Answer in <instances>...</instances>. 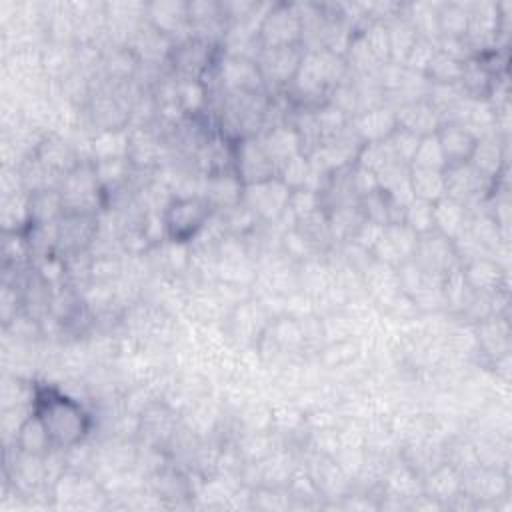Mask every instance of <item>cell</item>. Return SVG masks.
<instances>
[{
	"mask_svg": "<svg viewBox=\"0 0 512 512\" xmlns=\"http://www.w3.org/2000/svg\"><path fill=\"white\" fill-rule=\"evenodd\" d=\"M470 212L472 210L458 200L444 196L442 200L434 202V230L454 242L468 230Z\"/></svg>",
	"mask_w": 512,
	"mask_h": 512,
	"instance_id": "21",
	"label": "cell"
},
{
	"mask_svg": "<svg viewBox=\"0 0 512 512\" xmlns=\"http://www.w3.org/2000/svg\"><path fill=\"white\" fill-rule=\"evenodd\" d=\"M16 448L20 452L32 454V456H46L48 452L58 450V448H54V444H52V440L48 436V430L44 428V424L40 422V418L34 412L18 428V432H16Z\"/></svg>",
	"mask_w": 512,
	"mask_h": 512,
	"instance_id": "24",
	"label": "cell"
},
{
	"mask_svg": "<svg viewBox=\"0 0 512 512\" xmlns=\"http://www.w3.org/2000/svg\"><path fill=\"white\" fill-rule=\"evenodd\" d=\"M396 128H398L396 112L392 106H386V104L364 110L350 118V130L362 144L388 140Z\"/></svg>",
	"mask_w": 512,
	"mask_h": 512,
	"instance_id": "12",
	"label": "cell"
},
{
	"mask_svg": "<svg viewBox=\"0 0 512 512\" xmlns=\"http://www.w3.org/2000/svg\"><path fill=\"white\" fill-rule=\"evenodd\" d=\"M436 136H438V142H440L444 158H446V168L470 162L476 142H478V138L474 134H470L466 128H462L458 124L444 122L438 128Z\"/></svg>",
	"mask_w": 512,
	"mask_h": 512,
	"instance_id": "18",
	"label": "cell"
},
{
	"mask_svg": "<svg viewBox=\"0 0 512 512\" xmlns=\"http://www.w3.org/2000/svg\"><path fill=\"white\" fill-rule=\"evenodd\" d=\"M436 50H438V42L418 36L416 44L412 46V50H410V54H408V58L404 60L402 66L410 72H416V74L424 76V72H426L432 56L436 54Z\"/></svg>",
	"mask_w": 512,
	"mask_h": 512,
	"instance_id": "32",
	"label": "cell"
},
{
	"mask_svg": "<svg viewBox=\"0 0 512 512\" xmlns=\"http://www.w3.org/2000/svg\"><path fill=\"white\" fill-rule=\"evenodd\" d=\"M444 178H446V196L458 200L470 210L474 206H482L496 186L494 180L480 174L470 162L448 166L444 170Z\"/></svg>",
	"mask_w": 512,
	"mask_h": 512,
	"instance_id": "4",
	"label": "cell"
},
{
	"mask_svg": "<svg viewBox=\"0 0 512 512\" xmlns=\"http://www.w3.org/2000/svg\"><path fill=\"white\" fill-rule=\"evenodd\" d=\"M422 492L444 504L446 500H452L456 494L462 492V474L450 464L442 462L424 474Z\"/></svg>",
	"mask_w": 512,
	"mask_h": 512,
	"instance_id": "22",
	"label": "cell"
},
{
	"mask_svg": "<svg viewBox=\"0 0 512 512\" xmlns=\"http://www.w3.org/2000/svg\"><path fill=\"white\" fill-rule=\"evenodd\" d=\"M94 162L102 160H124L130 154V130L110 128L98 130L90 140Z\"/></svg>",
	"mask_w": 512,
	"mask_h": 512,
	"instance_id": "23",
	"label": "cell"
},
{
	"mask_svg": "<svg viewBox=\"0 0 512 512\" xmlns=\"http://www.w3.org/2000/svg\"><path fill=\"white\" fill-rule=\"evenodd\" d=\"M414 260L424 272L436 278H444L448 272L460 266V258L456 254L454 242L438 234L436 230L418 236Z\"/></svg>",
	"mask_w": 512,
	"mask_h": 512,
	"instance_id": "7",
	"label": "cell"
},
{
	"mask_svg": "<svg viewBox=\"0 0 512 512\" xmlns=\"http://www.w3.org/2000/svg\"><path fill=\"white\" fill-rule=\"evenodd\" d=\"M504 138H500L498 134H490L484 138H478L474 154L470 158V164L484 174L486 178L494 180L498 184L502 170L506 166V146H504Z\"/></svg>",
	"mask_w": 512,
	"mask_h": 512,
	"instance_id": "20",
	"label": "cell"
},
{
	"mask_svg": "<svg viewBox=\"0 0 512 512\" xmlns=\"http://www.w3.org/2000/svg\"><path fill=\"white\" fill-rule=\"evenodd\" d=\"M146 24L168 40L182 32H190V6L188 2H150L146 4Z\"/></svg>",
	"mask_w": 512,
	"mask_h": 512,
	"instance_id": "13",
	"label": "cell"
},
{
	"mask_svg": "<svg viewBox=\"0 0 512 512\" xmlns=\"http://www.w3.org/2000/svg\"><path fill=\"white\" fill-rule=\"evenodd\" d=\"M386 26V34H388V50H390V62L394 64H404V60L408 58L412 46L418 40L416 30L410 26V22L400 14L396 20L384 24Z\"/></svg>",
	"mask_w": 512,
	"mask_h": 512,
	"instance_id": "25",
	"label": "cell"
},
{
	"mask_svg": "<svg viewBox=\"0 0 512 512\" xmlns=\"http://www.w3.org/2000/svg\"><path fill=\"white\" fill-rule=\"evenodd\" d=\"M460 266H462L464 282L472 292L486 294V296L506 292L508 272L494 258H476V260H468Z\"/></svg>",
	"mask_w": 512,
	"mask_h": 512,
	"instance_id": "11",
	"label": "cell"
},
{
	"mask_svg": "<svg viewBox=\"0 0 512 512\" xmlns=\"http://www.w3.org/2000/svg\"><path fill=\"white\" fill-rule=\"evenodd\" d=\"M410 168L446 170V158H444V152H442V146H440L436 134H430V136L420 138Z\"/></svg>",
	"mask_w": 512,
	"mask_h": 512,
	"instance_id": "30",
	"label": "cell"
},
{
	"mask_svg": "<svg viewBox=\"0 0 512 512\" xmlns=\"http://www.w3.org/2000/svg\"><path fill=\"white\" fill-rule=\"evenodd\" d=\"M234 172L244 186L258 184L278 176V170L266 154L258 136H246L234 144Z\"/></svg>",
	"mask_w": 512,
	"mask_h": 512,
	"instance_id": "6",
	"label": "cell"
},
{
	"mask_svg": "<svg viewBox=\"0 0 512 512\" xmlns=\"http://www.w3.org/2000/svg\"><path fill=\"white\" fill-rule=\"evenodd\" d=\"M462 64L460 60L444 54L442 50H436V54L432 56L424 78L430 84H458L460 82V74H462Z\"/></svg>",
	"mask_w": 512,
	"mask_h": 512,
	"instance_id": "28",
	"label": "cell"
},
{
	"mask_svg": "<svg viewBox=\"0 0 512 512\" xmlns=\"http://www.w3.org/2000/svg\"><path fill=\"white\" fill-rule=\"evenodd\" d=\"M244 194V184L236 176V172H214L206 174L204 188H202V198L210 204L212 210H230L242 202Z\"/></svg>",
	"mask_w": 512,
	"mask_h": 512,
	"instance_id": "15",
	"label": "cell"
},
{
	"mask_svg": "<svg viewBox=\"0 0 512 512\" xmlns=\"http://www.w3.org/2000/svg\"><path fill=\"white\" fill-rule=\"evenodd\" d=\"M214 210L202 196H172L162 208L166 240L190 244Z\"/></svg>",
	"mask_w": 512,
	"mask_h": 512,
	"instance_id": "2",
	"label": "cell"
},
{
	"mask_svg": "<svg viewBox=\"0 0 512 512\" xmlns=\"http://www.w3.org/2000/svg\"><path fill=\"white\" fill-rule=\"evenodd\" d=\"M304 56L302 46H284V48H260L256 56V66L266 84L286 86L292 82L300 60Z\"/></svg>",
	"mask_w": 512,
	"mask_h": 512,
	"instance_id": "8",
	"label": "cell"
},
{
	"mask_svg": "<svg viewBox=\"0 0 512 512\" xmlns=\"http://www.w3.org/2000/svg\"><path fill=\"white\" fill-rule=\"evenodd\" d=\"M418 236L402 222H390L382 228V234L372 248L370 256L390 266H400L406 260L414 258Z\"/></svg>",
	"mask_w": 512,
	"mask_h": 512,
	"instance_id": "9",
	"label": "cell"
},
{
	"mask_svg": "<svg viewBox=\"0 0 512 512\" xmlns=\"http://www.w3.org/2000/svg\"><path fill=\"white\" fill-rule=\"evenodd\" d=\"M394 112H396L398 128H404V130L416 134L418 138L436 134L438 128L442 126L440 114L432 108V104L428 100L404 104V106L396 108Z\"/></svg>",
	"mask_w": 512,
	"mask_h": 512,
	"instance_id": "19",
	"label": "cell"
},
{
	"mask_svg": "<svg viewBox=\"0 0 512 512\" xmlns=\"http://www.w3.org/2000/svg\"><path fill=\"white\" fill-rule=\"evenodd\" d=\"M410 186H412L414 198L434 204L446 196L444 170L410 168Z\"/></svg>",
	"mask_w": 512,
	"mask_h": 512,
	"instance_id": "26",
	"label": "cell"
},
{
	"mask_svg": "<svg viewBox=\"0 0 512 512\" xmlns=\"http://www.w3.org/2000/svg\"><path fill=\"white\" fill-rule=\"evenodd\" d=\"M34 158L52 176H58L60 180H64V176H68L74 168L80 166L76 150L72 148V144H68L60 136H44V138H40L36 148H34Z\"/></svg>",
	"mask_w": 512,
	"mask_h": 512,
	"instance_id": "14",
	"label": "cell"
},
{
	"mask_svg": "<svg viewBox=\"0 0 512 512\" xmlns=\"http://www.w3.org/2000/svg\"><path fill=\"white\" fill-rule=\"evenodd\" d=\"M418 142H420V138H418L416 134L404 130V128H396V130L390 134V138H388V144H390V148H392V154H394L396 162L406 164V166L412 164V158H414V154H416Z\"/></svg>",
	"mask_w": 512,
	"mask_h": 512,
	"instance_id": "31",
	"label": "cell"
},
{
	"mask_svg": "<svg viewBox=\"0 0 512 512\" xmlns=\"http://www.w3.org/2000/svg\"><path fill=\"white\" fill-rule=\"evenodd\" d=\"M32 412L40 418L54 448L58 450H68L70 446L86 440L90 432V416L82 404L50 386L34 390Z\"/></svg>",
	"mask_w": 512,
	"mask_h": 512,
	"instance_id": "1",
	"label": "cell"
},
{
	"mask_svg": "<svg viewBox=\"0 0 512 512\" xmlns=\"http://www.w3.org/2000/svg\"><path fill=\"white\" fill-rule=\"evenodd\" d=\"M260 48L302 46V20L294 4L276 2L268 8L258 28Z\"/></svg>",
	"mask_w": 512,
	"mask_h": 512,
	"instance_id": "3",
	"label": "cell"
},
{
	"mask_svg": "<svg viewBox=\"0 0 512 512\" xmlns=\"http://www.w3.org/2000/svg\"><path fill=\"white\" fill-rule=\"evenodd\" d=\"M402 224H406L416 236L434 230V204L414 198L402 212Z\"/></svg>",
	"mask_w": 512,
	"mask_h": 512,
	"instance_id": "29",
	"label": "cell"
},
{
	"mask_svg": "<svg viewBox=\"0 0 512 512\" xmlns=\"http://www.w3.org/2000/svg\"><path fill=\"white\" fill-rule=\"evenodd\" d=\"M218 80L226 94H262L264 80L254 60L224 54L218 64Z\"/></svg>",
	"mask_w": 512,
	"mask_h": 512,
	"instance_id": "10",
	"label": "cell"
},
{
	"mask_svg": "<svg viewBox=\"0 0 512 512\" xmlns=\"http://www.w3.org/2000/svg\"><path fill=\"white\" fill-rule=\"evenodd\" d=\"M258 138H260L266 154L274 162L276 170L284 162L294 158L296 154L304 152V144L300 140V134L296 132V128L292 124H278V126L266 128V132Z\"/></svg>",
	"mask_w": 512,
	"mask_h": 512,
	"instance_id": "17",
	"label": "cell"
},
{
	"mask_svg": "<svg viewBox=\"0 0 512 512\" xmlns=\"http://www.w3.org/2000/svg\"><path fill=\"white\" fill-rule=\"evenodd\" d=\"M288 198L290 188L278 176H274L270 180L244 186L242 204L252 210L258 220L274 224L286 212Z\"/></svg>",
	"mask_w": 512,
	"mask_h": 512,
	"instance_id": "5",
	"label": "cell"
},
{
	"mask_svg": "<svg viewBox=\"0 0 512 512\" xmlns=\"http://www.w3.org/2000/svg\"><path fill=\"white\" fill-rule=\"evenodd\" d=\"M468 20H470L468 4H462V2L440 4V10H438L440 38H466Z\"/></svg>",
	"mask_w": 512,
	"mask_h": 512,
	"instance_id": "27",
	"label": "cell"
},
{
	"mask_svg": "<svg viewBox=\"0 0 512 512\" xmlns=\"http://www.w3.org/2000/svg\"><path fill=\"white\" fill-rule=\"evenodd\" d=\"M474 338L478 352L488 356L490 362L494 358L510 354V326L506 316L502 314L488 316L482 322L474 324Z\"/></svg>",
	"mask_w": 512,
	"mask_h": 512,
	"instance_id": "16",
	"label": "cell"
}]
</instances>
